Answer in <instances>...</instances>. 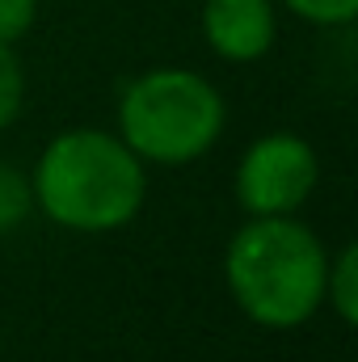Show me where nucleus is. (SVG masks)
Returning <instances> with one entry per match:
<instances>
[{"label":"nucleus","instance_id":"nucleus-1","mask_svg":"<svg viewBox=\"0 0 358 362\" xmlns=\"http://www.w3.org/2000/svg\"><path fill=\"white\" fill-rule=\"evenodd\" d=\"M34 206L68 232H118L148 198L144 160L114 135L97 127H72L55 135L30 173Z\"/></svg>","mask_w":358,"mask_h":362},{"label":"nucleus","instance_id":"nucleus-2","mask_svg":"<svg viewBox=\"0 0 358 362\" xmlns=\"http://www.w3.org/2000/svg\"><path fill=\"white\" fill-rule=\"evenodd\" d=\"M329 249L295 215H249L228 249L224 282L232 303L258 329H299L325 308Z\"/></svg>","mask_w":358,"mask_h":362},{"label":"nucleus","instance_id":"nucleus-3","mask_svg":"<svg viewBox=\"0 0 358 362\" xmlns=\"http://www.w3.org/2000/svg\"><path fill=\"white\" fill-rule=\"evenodd\" d=\"M228 127V101L202 72L152 68L118 97V139L144 160L178 169L202 160Z\"/></svg>","mask_w":358,"mask_h":362},{"label":"nucleus","instance_id":"nucleus-4","mask_svg":"<svg viewBox=\"0 0 358 362\" xmlns=\"http://www.w3.org/2000/svg\"><path fill=\"white\" fill-rule=\"evenodd\" d=\"M321 181L316 148L304 135L270 131L253 139L236 160V202L245 215H295Z\"/></svg>","mask_w":358,"mask_h":362},{"label":"nucleus","instance_id":"nucleus-5","mask_svg":"<svg viewBox=\"0 0 358 362\" xmlns=\"http://www.w3.org/2000/svg\"><path fill=\"white\" fill-rule=\"evenodd\" d=\"M202 38L228 64L266 59L278 38L274 0H207L202 4Z\"/></svg>","mask_w":358,"mask_h":362},{"label":"nucleus","instance_id":"nucleus-6","mask_svg":"<svg viewBox=\"0 0 358 362\" xmlns=\"http://www.w3.org/2000/svg\"><path fill=\"white\" fill-rule=\"evenodd\" d=\"M325 303L342 325L358 320V245H342L325 270Z\"/></svg>","mask_w":358,"mask_h":362},{"label":"nucleus","instance_id":"nucleus-7","mask_svg":"<svg viewBox=\"0 0 358 362\" xmlns=\"http://www.w3.org/2000/svg\"><path fill=\"white\" fill-rule=\"evenodd\" d=\"M34 211V189H30V177L13 165H0V236L21 228Z\"/></svg>","mask_w":358,"mask_h":362},{"label":"nucleus","instance_id":"nucleus-8","mask_svg":"<svg viewBox=\"0 0 358 362\" xmlns=\"http://www.w3.org/2000/svg\"><path fill=\"white\" fill-rule=\"evenodd\" d=\"M25 101V68L13 51V42H0V131L17 122Z\"/></svg>","mask_w":358,"mask_h":362},{"label":"nucleus","instance_id":"nucleus-9","mask_svg":"<svg viewBox=\"0 0 358 362\" xmlns=\"http://www.w3.org/2000/svg\"><path fill=\"white\" fill-rule=\"evenodd\" d=\"M299 21H312V25H325V30H337V25H350L358 17V0H282Z\"/></svg>","mask_w":358,"mask_h":362},{"label":"nucleus","instance_id":"nucleus-10","mask_svg":"<svg viewBox=\"0 0 358 362\" xmlns=\"http://www.w3.org/2000/svg\"><path fill=\"white\" fill-rule=\"evenodd\" d=\"M38 21V0H0V42H21Z\"/></svg>","mask_w":358,"mask_h":362}]
</instances>
